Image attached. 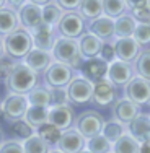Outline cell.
<instances>
[{
    "label": "cell",
    "mask_w": 150,
    "mask_h": 153,
    "mask_svg": "<svg viewBox=\"0 0 150 153\" xmlns=\"http://www.w3.org/2000/svg\"><path fill=\"white\" fill-rule=\"evenodd\" d=\"M5 82H7V88H8L10 93L25 94L26 96L34 86H38L39 75L34 70H31L25 62H16L12 74H10V76Z\"/></svg>",
    "instance_id": "1"
},
{
    "label": "cell",
    "mask_w": 150,
    "mask_h": 153,
    "mask_svg": "<svg viewBox=\"0 0 150 153\" xmlns=\"http://www.w3.org/2000/svg\"><path fill=\"white\" fill-rule=\"evenodd\" d=\"M54 57V62H60L69 67H72L75 72L82 70L85 59L80 54L78 39H67V38H57L54 42V47L51 51Z\"/></svg>",
    "instance_id": "2"
},
{
    "label": "cell",
    "mask_w": 150,
    "mask_h": 153,
    "mask_svg": "<svg viewBox=\"0 0 150 153\" xmlns=\"http://www.w3.org/2000/svg\"><path fill=\"white\" fill-rule=\"evenodd\" d=\"M3 42H5L7 56L13 60H23L25 57L34 49L31 33L26 31L21 26L13 31L12 34L5 36V38H3Z\"/></svg>",
    "instance_id": "3"
},
{
    "label": "cell",
    "mask_w": 150,
    "mask_h": 153,
    "mask_svg": "<svg viewBox=\"0 0 150 153\" xmlns=\"http://www.w3.org/2000/svg\"><path fill=\"white\" fill-rule=\"evenodd\" d=\"M104 117L95 109H88V111H83L78 117H75L74 122V129H77L83 137L88 140L96 135H100L101 130L104 126Z\"/></svg>",
    "instance_id": "4"
},
{
    "label": "cell",
    "mask_w": 150,
    "mask_h": 153,
    "mask_svg": "<svg viewBox=\"0 0 150 153\" xmlns=\"http://www.w3.org/2000/svg\"><path fill=\"white\" fill-rule=\"evenodd\" d=\"M77 76V72L72 67L60 62H54L44 72V83L47 88H67L69 83Z\"/></svg>",
    "instance_id": "5"
},
{
    "label": "cell",
    "mask_w": 150,
    "mask_h": 153,
    "mask_svg": "<svg viewBox=\"0 0 150 153\" xmlns=\"http://www.w3.org/2000/svg\"><path fill=\"white\" fill-rule=\"evenodd\" d=\"M67 98L69 103L72 106H82L91 101V94H93V83L90 80H87L85 76L77 75L67 88Z\"/></svg>",
    "instance_id": "6"
},
{
    "label": "cell",
    "mask_w": 150,
    "mask_h": 153,
    "mask_svg": "<svg viewBox=\"0 0 150 153\" xmlns=\"http://www.w3.org/2000/svg\"><path fill=\"white\" fill-rule=\"evenodd\" d=\"M28 108H30V103H28L25 94L10 93L2 103V114L5 117V121L16 122V121L25 119Z\"/></svg>",
    "instance_id": "7"
},
{
    "label": "cell",
    "mask_w": 150,
    "mask_h": 153,
    "mask_svg": "<svg viewBox=\"0 0 150 153\" xmlns=\"http://www.w3.org/2000/svg\"><path fill=\"white\" fill-rule=\"evenodd\" d=\"M56 28L59 31L60 38L80 39L83 36V31H85V20L78 12H65Z\"/></svg>",
    "instance_id": "8"
},
{
    "label": "cell",
    "mask_w": 150,
    "mask_h": 153,
    "mask_svg": "<svg viewBox=\"0 0 150 153\" xmlns=\"http://www.w3.org/2000/svg\"><path fill=\"white\" fill-rule=\"evenodd\" d=\"M124 94L129 101L135 103L137 106H144L150 103V80H145L142 76L135 75L126 86Z\"/></svg>",
    "instance_id": "9"
},
{
    "label": "cell",
    "mask_w": 150,
    "mask_h": 153,
    "mask_svg": "<svg viewBox=\"0 0 150 153\" xmlns=\"http://www.w3.org/2000/svg\"><path fill=\"white\" fill-rule=\"evenodd\" d=\"M134 76H135V70H134L132 64H127V62H122V60H118V59L108 64L106 78H108L116 88H118V86L124 88Z\"/></svg>",
    "instance_id": "10"
},
{
    "label": "cell",
    "mask_w": 150,
    "mask_h": 153,
    "mask_svg": "<svg viewBox=\"0 0 150 153\" xmlns=\"http://www.w3.org/2000/svg\"><path fill=\"white\" fill-rule=\"evenodd\" d=\"M75 122V111L72 108V104H57V106L49 108V117H47V124L54 126L56 129L67 130L70 127H74Z\"/></svg>",
    "instance_id": "11"
},
{
    "label": "cell",
    "mask_w": 150,
    "mask_h": 153,
    "mask_svg": "<svg viewBox=\"0 0 150 153\" xmlns=\"http://www.w3.org/2000/svg\"><path fill=\"white\" fill-rule=\"evenodd\" d=\"M56 148L62 153H80L87 150V138L77 129L70 127L67 130H62Z\"/></svg>",
    "instance_id": "12"
},
{
    "label": "cell",
    "mask_w": 150,
    "mask_h": 153,
    "mask_svg": "<svg viewBox=\"0 0 150 153\" xmlns=\"http://www.w3.org/2000/svg\"><path fill=\"white\" fill-rule=\"evenodd\" d=\"M116 101V86L108 78H103L100 82L93 83V94L91 103L100 108H106Z\"/></svg>",
    "instance_id": "13"
},
{
    "label": "cell",
    "mask_w": 150,
    "mask_h": 153,
    "mask_svg": "<svg viewBox=\"0 0 150 153\" xmlns=\"http://www.w3.org/2000/svg\"><path fill=\"white\" fill-rule=\"evenodd\" d=\"M18 20H20L21 28H25L26 31L31 33L43 23V7L26 2L18 10Z\"/></svg>",
    "instance_id": "14"
},
{
    "label": "cell",
    "mask_w": 150,
    "mask_h": 153,
    "mask_svg": "<svg viewBox=\"0 0 150 153\" xmlns=\"http://www.w3.org/2000/svg\"><path fill=\"white\" fill-rule=\"evenodd\" d=\"M88 30V34L96 36L98 39H101L103 42H114L116 41V36H114V20L108 16H100V18H95L88 23L87 26Z\"/></svg>",
    "instance_id": "15"
},
{
    "label": "cell",
    "mask_w": 150,
    "mask_h": 153,
    "mask_svg": "<svg viewBox=\"0 0 150 153\" xmlns=\"http://www.w3.org/2000/svg\"><path fill=\"white\" fill-rule=\"evenodd\" d=\"M114 46V54H116V59L127 62V64H134L135 59L139 57L142 47L135 42L134 38H121L116 39L113 42Z\"/></svg>",
    "instance_id": "16"
},
{
    "label": "cell",
    "mask_w": 150,
    "mask_h": 153,
    "mask_svg": "<svg viewBox=\"0 0 150 153\" xmlns=\"http://www.w3.org/2000/svg\"><path fill=\"white\" fill-rule=\"evenodd\" d=\"M139 114H140V106L129 101L127 98H119L113 103V117L116 121L122 122L124 126H127L131 121H134Z\"/></svg>",
    "instance_id": "17"
},
{
    "label": "cell",
    "mask_w": 150,
    "mask_h": 153,
    "mask_svg": "<svg viewBox=\"0 0 150 153\" xmlns=\"http://www.w3.org/2000/svg\"><path fill=\"white\" fill-rule=\"evenodd\" d=\"M31 38H33V44L36 49L41 51H52L54 42H56V30L54 26H49L46 23H41L36 30L31 31Z\"/></svg>",
    "instance_id": "18"
},
{
    "label": "cell",
    "mask_w": 150,
    "mask_h": 153,
    "mask_svg": "<svg viewBox=\"0 0 150 153\" xmlns=\"http://www.w3.org/2000/svg\"><path fill=\"white\" fill-rule=\"evenodd\" d=\"M23 60H25V64H26L31 70H34L38 75L39 74L44 75V72L54 64V57L49 51H41V49H36V47Z\"/></svg>",
    "instance_id": "19"
},
{
    "label": "cell",
    "mask_w": 150,
    "mask_h": 153,
    "mask_svg": "<svg viewBox=\"0 0 150 153\" xmlns=\"http://www.w3.org/2000/svg\"><path fill=\"white\" fill-rule=\"evenodd\" d=\"M80 72H82V76H85V78L90 80L91 83L100 82V80L106 78V74H108V62H104L101 57L87 59L83 62V67Z\"/></svg>",
    "instance_id": "20"
},
{
    "label": "cell",
    "mask_w": 150,
    "mask_h": 153,
    "mask_svg": "<svg viewBox=\"0 0 150 153\" xmlns=\"http://www.w3.org/2000/svg\"><path fill=\"white\" fill-rule=\"evenodd\" d=\"M127 134L134 137L139 143L150 140V116L149 114H139L134 121L127 124Z\"/></svg>",
    "instance_id": "21"
},
{
    "label": "cell",
    "mask_w": 150,
    "mask_h": 153,
    "mask_svg": "<svg viewBox=\"0 0 150 153\" xmlns=\"http://www.w3.org/2000/svg\"><path fill=\"white\" fill-rule=\"evenodd\" d=\"M104 42L101 39H98L93 34H83L78 39V46H80V54L83 59H93V57H100V52L103 49Z\"/></svg>",
    "instance_id": "22"
},
{
    "label": "cell",
    "mask_w": 150,
    "mask_h": 153,
    "mask_svg": "<svg viewBox=\"0 0 150 153\" xmlns=\"http://www.w3.org/2000/svg\"><path fill=\"white\" fill-rule=\"evenodd\" d=\"M18 28H20V20H18V13L15 10L8 7L0 8V36L5 38Z\"/></svg>",
    "instance_id": "23"
},
{
    "label": "cell",
    "mask_w": 150,
    "mask_h": 153,
    "mask_svg": "<svg viewBox=\"0 0 150 153\" xmlns=\"http://www.w3.org/2000/svg\"><path fill=\"white\" fill-rule=\"evenodd\" d=\"M135 26H137V21H135V18L132 15L124 13L122 16L116 18L114 20V36H116V39L132 38Z\"/></svg>",
    "instance_id": "24"
},
{
    "label": "cell",
    "mask_w": 150,
    "mask_h": 153,
    "mask_svg": "<svg viewBox=\"0 0 150 153\" xmlns=\"http://www.w3.org/2000/svg\"><path fill=\"white\" fill-rule=\"evenodd\" d=\"M26 100L30 106H41V108H51V88L43 85H38L26 94Z\"/></svg>",
    "instance_id": "25"
},
{
    "label": "cell",
    "mask_w": 150,
    "mask_h": 153,
    "mask_svg": "<svg viewBox=\"0 0 150 153\" xmlns=\"http://www.w3.org/2000/svg\"><path fill=\"white\" fill-rule=\"evenodd\" d=\"M47 117H49V108H41V106H30L25 116L26 121L34 130H38L39 127L46 126Z\"/></svg>",
    "instance_id": "26"
},
{
    "label": "cell",
    "mask_w": 150,
    "mask_h": 153,
    "mask_svg": "<svg viewBox=\"0 0 150 153\" xmlns=\"http://www.w3.org/2000/svg\"><path fill=\"white\" fill-rule=\"evenodd\" d=\"M78 13L83 20H95L103 16V0H82L78 7Z\"/></svg>",
    "instance_id": "27"
},
{
    "label": "cell",
    "mask_w": 150,
    "mask_h": 153,
    "mask_svg": "<svg viewBox=\"0 0 150 153\" xmlns=\"http://www.w3.org/2000/svg\"><path fill=\"white\" fill-rule=\"evenodd\" d=\"M127 134V127L124 126L122 122L116 121V119H111V121H106L103 126V130H101V135L104 138H108L111 143H114L116 140H119L122 135Z\"/></svg>",
    "instance_id": "28"
},
{
    "label": "cell",
    "mask_w": 150,
    "mask_h": 153,
    "mask_svg": "<svg viewBox=\"0 0 150 153\" xmlns=\"http://www.w3.org/2000/svg\"><path fill=\"white\" fill-rule=\"evenodd\" d=\"M64 13H65L64 10L52 0L51 3L43 7V23L49 25V26H57L62 16H64Z\"/></svg>",
    "instance_id": "29"
},
{
    "label": "cell",
    "mask_w": 150,
    "mask_h": 153,
    "mask_svg": "<svg viewBox=\"0 0 150 153\" xmlns=\"http://www.w3.org/2000/svg\"><path fill=\"white\" fill-rule=\"evenodd\" d=\"M140 152V143L131 137L129 134L122 135L119 140L113 143V153H139Z\"/></svg>",
    "instance_id": "30"
},
{
    "label": "cell",
    "mask_w": 150,
    "mask_h": 153,
    "mask_svg": "<svg viewBox=\"0 0 150 153\" xmlns=\"http://www.w3.org/2000/svg\"><path fill=\"white\" fill-rule=\"evenodd\" d=\"M127 12L126 0H103V15L116 20Z\"/></svg>",
    "instance_id": "31"
},
{
    "label": "cell",
    "mask_w": 150,
    "mask_h": 153,
    "mask_svg": "<svg viewBox=\"0 0 150 153\" xmlns=\"http://www.w3.org/2000/svg\"><path fill=\"white\" fill-rule=\"evenodd\" d=\"M23 143V150L25 153H49L51 152V147L47 142H44L38 134L31 135L30 138L21 142Z\"/></svg>",
    "instance_id": "32"
},
{
    "label": "cell",
    "mask_w": 150,
    "mask_h": 153,
    "mask_svg": "<svg viewBox=\"0 0 150 153\" xmlns=\"http://www.w3.org/2000/svg\"><path fill=\"white\" fill-rule=\"evenodd\" d=\"M134 70L135 75L142 76L145 80H150V49L140 51L139 57L134 62Z\"/></svg>",
    "instance_id": "33"
},
{
    "label": "cell",
    "mask_w": 150,
    "mask_h": 153,
    "mask_svg": "<svg viewBox=\"0 0 150 153\" xmlns=\"http://www.w3.org/2000/svg\"><path fill=\"white\" fill-rule=\"evenodd\" d=\"M87 150L91 153H113V143L100 134L87 140Z\"/></svg>",
    "instance_id": "34"
},
{
    "label": "cell",
    "mask_w": 150,
    "mask_h": 153,
    "mask_svg": "<svg viewBox=\"0 0 150 153\" xmlns=\"http://www.w3.org/2000/svg\"><path fill=\"white\" fill-rule=\"evenodd\" d=\"M36 134H38V135L41 137L44 142H47V143H49V147H56L57 142H59V138H60V134L62 132H60L59 129H56L54 126H51V124H46V126L39 127V129L36 130Z\"/></svg>",
    "instance_id": "35"
},
{
    "label": "cell",
    "mask_w": 150,
    "mask_h": 153,
    "mask_svg": "<svg viewBox=\"0 0 150 153\" xmlns=\"http://www.w3.org/2000/svg\"><path fill=\"white\" fill-rule=\"evenodd\" d=\"M12 130H13V134H15L18 138H21V142L26 140V138H30L31 135H34V134H36V130L33 129V127L25 121V119L16 121V122H12Z\"/></svg>",
    "instance_id": "36"
},
{
    "label": "cell",
    "mask_w": 150,
    "mask_h": 153,
    "mask_svg": "<svg viewBox=\"0 0 150 153\" xmlns=\"http://www.w3.org/2000/svg\"><path fill=\"white\" fill-rule=\"evenodd\" d=\"M132 38L135 39V42H137L140 47L142 46H149L150 44V26H149V25L137 23Z\"/></svg>",
    "instance_id": "37"
},
{
    "label": "cell",
    "mask_w": 150,
    "mask_h": 153,
    "mask_svg": "<svg viewBox=\"0 0 150 153\" xmlns=\"http://www.w3.org/2000/svg\"><path fill=\"white\" fill-rule=\"evenodd\" d=\"M67 90L65 88H51V106H57V104H67ZM70 104V103H69Z\"/></svg>",
    "instance_id": "38"
},
{
    "label": "cell",
    "mask_w": 150,
    "mask_h": 153,
    "mask_svg": "<svg viewBox=\"0 0 150 153\" xmlns=\"http://www.w3.org/2000/svg\"><path fill=\"white\" fill-rule=\"evenodd\" d=\"M0 153H25L20 140H5L0 145Z\"/></svg>",
    "instance_id": "39"
},
{
    "label": "cell",
    "mask_w": 150,
    "mask_h": 153,
    "mask_svg": "<svg viewBox=\"0 0 150 153\" xmlns=\"http://www.w3.org/2000/svg\"><path fill=\"white\" fill-rule=\"evenodd\" d=\"M16 62H13V59H10L8 56L0 59V80H7L12 74L13 67H15Z\"/></svg>",
    "instance_id": "40"
},
{
    "label": "cell",
    "mask_w": 150,
    "mask_h": 153,
    "mask_svg": "<svg viewBox=\"0 0 150 153\" xmlns=\"http://www.w3.org/2000/svg\"><path fill=\"white\" fill-rule=\"evenodd\" d=\"M100 57L104 62H108V64L113 62V60H116V54H114V46H113V42H104L103 49H101V52H100Z\"/></svg>",
    "instance_id": "41"
},
{
    "label": "cell",
    "mask_w": 150,
    "mask_h": 153,
    "mask_svg": "<svg viewBox=\"0 0 150 153\" xmlns=\"http://www.w3.org/2000/svg\"><path fill=\"white\" fill-rule=\"evenodd\" d=\"M54 2H56L64 12H75V10H78L82 0H54Z\"/></svg>",
    "instance_id": "42"
},
{
    "label": "cell",
    "mask_w": 150,
    "mask_h": 153,
    "mask_svg": "<svg viewBox=\"0 0 150 153\" xmlns=\"http://www.w3.org/2000/svg\"><path fill=\"white\" fill-rule=\"evenodd\" d=\"M132 16L135 18L137 23H142V25H149L150 23V8L145 7V8L139 10V12H134Z\"/></svg>",
    "instance_id": "43"
},
{
    "label": "cell",
    "mask_w": 150,
    "mask_h": 153,
    "mask_svg": "<svg viewBox=\"0 0 150 153\" xmlns=\"http://www.w3.org/2000/svg\"><path fill=\"white\" fill-rule=\"evenodd\" d=\"M126 7H127V10H131L134 13V12H139V10L149 7V0H126Z\"/></svg>",
    "instance_id": "44"
},
{
    "label": "cell",
    "mask_w": 150,
    "mask_h": 153,
    "mask_svg": "<svg viewBox=\"0 0 150 153\" xmlns=\"http://www.w3.org/2000/svg\"><path fill=\"white\" fill-rule=\"evenodd\" d=\"M26 2H28V0H7V7L16 12V10H20Z\"/></svg>",
    "instance_id": "45"
},
{
    "label": "cell",
    "mask_w": 150,
    "mask_h": 153,
    "mask_svg": "<svg viewBox=\"0 0 150 153\" xmlns=\"http://www.w3.org/2000/svg\"><path fill=\"white\" fill-rule=\"evenodd\" d=\"M7 57V51H5V42H3V38L0 36V59Z\"/></svg>",
    "instance_id": "46"
},
{
    "label": "cell",
    "mask_w": 150,
    "mask_h": 153,
    "mask_svg": "<svg viewBox=\"0 0 150 153\" xmlns=\"http://www.w3.org/2000/svg\"><path fill=\"white\" fill-rule=\"evenodd\" d=\"M31 3H34V5H39V7H44L47 3H51L52 0H30Z\"/></svg>",
    "instance_id": "47"
},
{
    "label": "cell",
    "mask_w": 150,
    "mask_h": 153,
    "mask_svg": "<svg viewBox=\"0 0 150 153\" xmlns=\"http://www.w3.org/2000/svg\"><path fill=\"white\" fill-rule=\"evenodd\" d=\"M3 142H5V135H3V129L0 127V145H2Z\"/></svg>",
    "instance_id": "48"
},
{
    "label": "cell",
    "mask_w": 150,
    "mask_h": 153,
    "mask_svg": "<svg viewBox=\"0 0 150 153\" xmlns=\"http://www.w3.org/2000/svg\"><path fill=\"white\" fill-rule=\"evenodd\" d=\"M3 7H7V0H0V8H3Z\"/></svg>",
    "instance_id": "49"
},
{
    "label": "cell",
    "mask_w": 150,
    "mask_h": 153,
    "mask_svg": "<svg viewBox=\"0 0 150 153\" xmlns=\"http://www.w3.org/2000/svg\"><path fill=\"white\" fill-rule=\"evenodd\" d=\"M49 153H62V152H59V150H57V148H56V150H51Z\"/></svg>",
    "instance_id": "50"
},
{
    "label": "cell",
    "mask_w": 150,
    "mask_h": 153,
    "mask_svg": "<svg viewBox=\"0 0 150 153\" xmlns=\"http://www.w3.org/2000/svg\"><path fill=\"white\" fill-rule=\"evenodd\" d=\"M80 153H91V152H88V150H83V152H80Z\"/></svg>",
    "instance_id": "51"
},
{
    "label": "cell",
    "mask_w": 150,
    "mask_h": 153,
    "mask_svg": "<svg viewBox=\"0 0 150 153\" xmlns=\"http://www.w3.org/2000/svg\"><path fill=\"white\" fill-rule=\"evenodd\" d=\"M0 114H2V103H0Z\"/></svg>",
    "instance_id": "52"
},
{
    "label": "cell",
    "mask_w": 150,
    "mask_h": 153,
    "mask_svg": "<svg viewBox=\"0 0 150 153\" xmlns=\"http://www.w3.org/2000/svg\"><path fill=\"white\" fill-rule=\"evenodd\" d=\"M149 8H150V0H149Z\"/></svg>",
    "instance_id": "53"
},
{
    "label": "cell",
    "mask_w": 150,
    "mask_h": 153,
    "mask_svg": "<svg viewBox=\"0 0 150 153\" xmlns=\"http://www.w3.org/2000/svg\"><path fill=\"white\" fill-rule=\"evenodd\" d=\"M149 26H150V23H149Z\"/></svg>",
    "instance_id": "54"
},
{
    "label": "cell",
    "mask_w": 150,
    "mask_h": 153,
    "mask_svg": "<svg viewBox=\"0 0 150 153\" xmlns=\"http://www.w3.org/2000/svg\"><path fill=\"white\" fill-rule=\"evenodd\" d=\"M149 104H150V103H149Z\"/></svg>",
    "instance_id": "55"
}]
</instances>
